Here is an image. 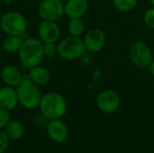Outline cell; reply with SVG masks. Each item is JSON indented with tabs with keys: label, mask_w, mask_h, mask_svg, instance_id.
Listing matches in <instances>:
<instances>
[{
	"label": "cell",
	"mask_w": 154,
	"mask_h": 153,
	"mask_svg": "<svg viewBox=\"0 0 154 153\" xmlns=\"http://www.w3.org/2000/svg\"><path fill=\"white\" fill-rule=\"evenodd\" d=\"M138 5V0H113L114 7L123 13H128L135 9Z\"/></svg>",
	"instance_id": "cell-19"
},
{
	"label": "cell",
	"mask_w": 154,
	"mask_h": 153,
	"mask_svg": "<svg viewBox=\"0 0 154 153\" xmlns=\"http://www.w3.org/2000/svg\"><path fill=\"white\" fill-rule=\"evenodd\" d=\"M149 1H150V3L154 6V0H149Z\"/></svg>",
	"instance_id": "cell-26"
},
{
	"label": "cell",
	"mask_w": 154,
	"mask_h": 153,
	"mask_svg": "<svg viewBox=\"0 0 154 153\" xmlns=\"http://www.w3.org/2000/svg\"><path fill=\"white\" fill-rule=\"evenodd\" d=\"M0 76L5 86L14 88L18 87V85L22 82L23 78V76L22 75L20 70L13 65L5 66L1 70Z\"/></svg>",
	"instance_id": "cell-14"
},
{
	"label": "cell",
	"mask_w": 154,
	"mask_h": 153,
	"mask_svg": "<svg viewBox=\"0 0 154 153\" xmlns=\"http://www.w3.org/2000/svg\"><path fill=\"white\" fill-rule=\"evenodd\" d=\"M148 70H149V72H150V74L154 77V59L152 60V61L151 62V64L149 65V67H148Z\"/></svg>",
	"instance_id": "cell-24"
},
{
	"label": "cell",
	"mask_w": 154,
	"mask_h": 153,
	"mask_svg": "<svg viewBox=\"0 0 154 153\" xmlns=\"http://www.w3.org/2000/svg\"><path fill=\"white\" fill-rule=\"evenodd\" d=\"M43 54L48 58H53L58 54V44L56 42H42Z\"/></svg>",
	"instance_id": "cell-20"
},
{
	"label": "cell",
	"mask_w": 154,
	"mask_h": 153,
	"mask_svg": "<svg viewBox=\"0 0 154 153\" xmlns=\"http://www.w3.org/2000/svg\"><path fill=\"white\" fill-rule=\"evenodd\" d=\"M38 108L42 116L48 120L61 119L67 114L68 103L60 93L49 92L42 96Z\"/></svg>",
	"instance_id": "cell-1"
},
{
	"label": "cell",
	"mask_w": 154,
	"mask_h": 153,
	"mask_svg": "<svg viewBox=\"0 0 154 153\" xmlns=\"http://www.w3.org/2000/svg\"><path fill=\"white\" fill-rule=\"evenodd\" d=\"M0 28L6 35L23 37L27 29V22L21 13L9 11L0 18Z\"/></svg>",
	"instance_id": "cell-5"
},
{
	"label": "cell",
	"mask_w": 154,
	"mask_h": 153,
	"mask_svg": "<svg viewBox=\"0 0 154 153\" xmlns=\"http://www.w3.org/2000/svg\"><path fill=\"white\" fill-rule=\"evenodd\" d=\"M61 34L60 28L57 22L42 21L38 27L39 39L42 42H56Z\"/></svg>",
	"instance_id": "cell-11"
},
{
	"label": "cell",
	"mask_w": 154,
	"mask_h": 153,
	"mask_svg": "<svg viewBox=\"0 0 154 153\" xmlns=\"http://www.w3.org/2000/svg\"><path fill=\"white\" fill-rule=\"evenodd\" d=\"M83 41L87 52L97 53L104 48L106 41V35L101 28L95 27L85 33Z\"/></svg>",
	"instance_id": "cell-9"
},
{
	"label": "cell",
	"mask_w": 154,
	"mask_h": 153,
	"mask_svg": "<svg viewBox=\"0 0 154 153\" xmlns=\"http://www.w3.org/2000/svg\"><path fill=\"white\" fill-rule=\"evenodd\" d=\"M38 14L42 21L58 22L65 14L62 0H42L38 6Z\"/></svg>",
	"instance_id": "cell-7"
},
{
	"label": "cell",
	"mask_w": 154,
	"mask_h": 153,
	"mask_svg": "<svg viewBox=\"0 0 154 153\" xmlns=\"http://www.w3.org/2000/svg\"><path fill=\"white\" fill-rule=\"evenodd\" d=\"M12 1H13V0H4V2H5V4H7V5L11 4V3H12Z\"/></svg>",
	"instance_id": "cell-25"
},
{
	"label": "cell",
	"mask_w": 154,
	"mask_h": 153,
	"mask_svg": "<svg viewBox=\"0 0 154 153\" xmlns=\"http://www.w3.org/2000/svg\"><path fill=\"white\" fill-rule=\"evenodd\" d=\"M131 62L139 69H148L153 60V54L150 46L143 41H134L129 49Z\"/></svg>",
	"instance_id": "cell-6"
},
{
	"label": "cell",
	"mask_w": 154,
	"mask_h": 153,
	"mask_svg": "<svg viewBox=\"0 0 154 153\" xmlns=\"http://www.w3.org/2000/svg\"><path fill=\"white\" fill-rule=\"evenodd\" d=\"M10 121L9 111L0 107V129H5L8 122Z\"/></svg>",
	"instance_id": "cell-23"
},
{
	"label": "cell",
	"mask_w": 154,
	"mask_h": 153,
	"mask_svg": "<svg viewBox=\"0 0 154 153\" xmlns=\"http://www.w3.org/2000/svg\"><path fill=\"white\" fill-rule=\"evenodd\" d=\"M23 41V37L15 35H6L2 42L3 50L6 53H17Z\"/></svg>",
	"instance_id": "cell-17"
},
{
	"label": "cell",
	"mask_w": 154,
	"mask_h": 153,
	"mask_svg": "<svg viewBox=\"0 0 154 153\" xmlns=\"http://www.w3.org/2000/svg\"><path fill=\"white\" fill-rule=\"evenodd\" d=\"M10 139L4 129H0V153H5L8 149Z\"/></svg>",
	"instance_id": "cell-22"
},
{
	"label": "cell",
	"mask_w": 154,
	"mask_h": 153,
	"mask_svg": "<svg viewBox=\"0 0 154 153\" xmlns=\"http://www.w3.org/2000/svg\"><path fill=\"white\" fill-rule=\"evenodd\" d=\"M10 140L18 141L24 135V128L18 120H10L4 129Z\"/></svg>",
	"instance_id": "cell-16"
},
{
	"label": "cell",
	"mask_w": 154,
	"mask_h": 153,
	"mask_svg": "<svg viewBox=\"0 0 154 153\" xmlns=\"http://www.w3.org/2000/svg\"><path fill=\"white\" fill-rule=\"evenodd\" d=\"M88 8V0H67L64 3L65 15L70 18H82Z\"/></svg>",
	"instance_id": "cell-12"
},
{
	"label": "cell",
	"mask_w": 154,
	"mask_h": 153,
	"mask_svg": "<svg viewBox=\"0 0 154 153\" xmlns=\"http://www.w3.org/2000/svg\"><path fill=\"white\" fill-rule=\"evenodd\" d=\"M46 132L49 138L57 143L64 142L69 137V128L61 119L49 120L46 125Z\"/></svg>",
	"instance_id": "cell-10"
},
{
	"label": "cell",
	"mask_w": 154,
	"mask_h": 153,
	"mask_svg": "<svg viewBox=\"0 0 154 153\" xmlns=\"http://www.w3.org/2000/svg\"><path fill=\"white\" fill-rule=\"evenodd\" d=\"M143 23L144 24L150 28V29H154V6L148 8L144 14H143Z\"/></svg>",
	"instance_id": "cell-21"
},
{
	"label": "cell",
	"mask_w": 154,
	"mask_h": 153,
	"mask_svg": "<svg viewBox=\"0 0 154 153\" xmlns=\"http://www.w3.org/2000/svg\"><path fill=\"white\" fill-rule=\"evenodd\" d=\"M28 78L37 86H44L51 80V73L48 69L38 65L29 69Z\"/></svg>",
	"instance_id": "cell-15"
},
{
	"label": "cell",
	"mask_w": 154,
	"mask_h": 153,
	"mask_svg": "<svg viewBox=\"0 0 154 153\" xmlns=\"http://www.w3.org/2000/svg\"><path fill=\"white\" fill-rule=\"evenodd\" d=\"M87 52L83 39L69 35L58 44V55L65 60H74L81 58Z\"/></svg>",
	"instance_id": "cell-4"
},
{
	"label": "cell",
	"mask_w": 154,
	"mask_h": 153,
	"mask_svg": "<svg viewBox=\"0 0 154 153\" xmlns=\"http://www.w3.org/2000/svg\"><path fill=\"white\" fill-rule=\"evenodd\" d=\"M18 102L25 109L33 110L39 107L42 97L39 87L29 78H23L22 82L15 87Z\"/></svg>",
	"instance_id": "cell-3"
},
{
	"label": "cell",
	"mask_w": 154,
	"mask_h": 153,
	"mask_svg": "<svg viewBox=\"0 0 154 153\" xmlns=\"http://www.w3.org/2000/svg\"><path fill=\"white\" fill-rule=\"evenodd\" d=\"M19 102H18L17 93L14 87L5 86L0 88V107L1 108L7 110V111H12L17 106Z\"/></svg>",
	"instance_id": "cell-13"
},
{
	"label": "cell",
	"mask_w": 154,
	"mask_h": 153,
	"mask_svg": "<svg viewBox=\"0 0 154 153\" xmlns=\"http://www.w3.org/2000/svg\"><path fill=\"white\" fill-rule=\"evenodd\" d=\"M97 106L104 114H113L121 105L120 95L113 89H104L97 96Z\"/></svg>",
	"instance_id": "cell-8"
},
{
	"label": "cell",
	"mask_w": 154,
	"mask_h": 153,
	"mask_svg": "<svg viewBox=\"0 0 154 153\" xmlns=\"http://www.w3.org/2000/svg\"><path fill=\"white\" fill-rule=\"evenodd\" d=\"M42 45L40 39L29 37L23 40L17 53L19 60L24 68L31 69L41 64L44 57Z\"/></svg>",
	"instance_id": "cell-2"
},
{
	"label": "cell",
	"mask_w": 154,
	"mask_h": 153,
	"mask_svg": "<svg viewBox=\"0 0 154 153\" xmlns=\"http://www.w3.org/2000/svg\"><path fill=\"white\" fill-rule=\"evenodd\" d=\"M86 30V25L81 18H70L68 23V31L69 35L81 37Z\"/></svg>",
	"instance_id": "cell-18"
}]
</instances>
